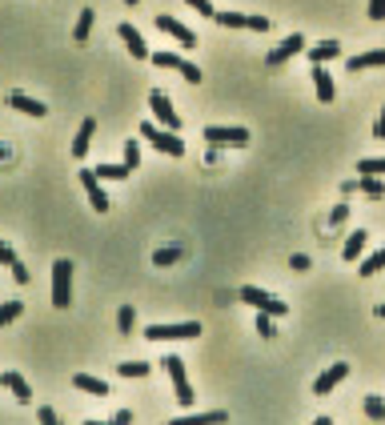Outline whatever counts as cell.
I'll return each instance as SVG.
<instances>
[{
    "label": "cell",
    "instance_id": "6da1fadb",
    "mask_svg": "<svg viewBox=\"0 0 385 425\" xmlns=\"http://www.w3.org/2000/svg\"><path fill=\"white\" fill-rule=\"evenodd\" d=\"M52 305L57 309H69L73 305V261L69 257H57L52 261Z\"/></svg>",
    "mask_w": 385,
    "mask_h": 425
},
{
    "label": "cell",
    "instance_id": "7a4b0ae2",
    "mask_svg": "<svg viewBox=\"0 0 385 425\" xmlns=\"http://www.w3.org/2000/svg\"><path fill=\"white\" fill-rule=\"evenodd\" d=\"M141 137L153 140V145H157V149L165 152V157H185V140L177 137L173 128L157 125V121H145V125H141Z\"/></svg>",
    "mask_w": 385,
    "mask_h": 425
},
{
    "label": "cell",
    "instance_id": "3957f363",
    "mask_svg": "<svg viewBox=\"0 0 385 425\" xmlns=\"http://www.w3.org/2000/svg\"><path fill=\"white\" fill-rule=\"evenodd\" d=\"M205 140H209L213 149H241V145H249V128H241V125H209L205 128Z\"/></svg>",
    "mask_w": 385,
    "mask_h": 425
},
{
    "label": "cell",
    "instance_id": "277c9868",
    "mask_svg": "<svg viewBox=\"0 0 385 425\" xmlns=\"http://www.w3.org/2000/svg\"><path fill=\"white\" fill-rule=\"evenodd\" d=\"M149 341H189V337H201V321H177V325H149L145 329Z\"/></svg>",
    "mask_w": 385,
    "mask_h": 425
},
{
    "label": "cell",
    "instance_id": "5b68a950",
    "mask_svg": "<svg viewBox=\"0 0 385 425\" xmlns=\"http://www.w3.org/2000/svg\"><path fill=\"white\" fill-rule=\"evenodd\" d=\"M241 301H245V305H253L257 313H273V317H285V313H289V301H277L273 293H265V289H257V285H245V289H241Z\"/></svg>",
    "mask_w": 385,
    "mask_h": 425
},
{
    "label": "cell",
    "instance_id": "8992f818",
    "mask_svg": "<svg viewBox=\"0 0 385 425\" xmlns=\"http://www.w3.org/2000/svg\"><path fill=\"white\" fill-rule=\"evenodd\" d=\"M165 369H169V381H173V389H177V401L185 405V409H193V385H189V373H185V361L181 357H165Z\"/></svg>",
    "mask_w": 385,
    "mask_h": 425
},
{
    "label": "cell",
    "instance_id": "52a82bcc",
    "mask_svg": "<svg viewBox=\"0 0 385 425\" xmlns=\"http://www.w3.org/2000/svg\"><path fill=\"white\" fill-rule=\"evenodd\" d=\"M149 109H153V116H157V125H165V128H181V116H177V109H173V100L165 97L161 88H153L149 92Z\"/></svg>",
    "mask_w": 385,
    "mask_h": 425
},
{
    "label": "cell",
    "instance_id": "ba28073f",
    "mask_svg": "<svg viewBox=\"0 0 385 425\" xmlns=\"http://www.w3.org/2000/svg\"><path fill=\"white\" fill-rule=\"evenodd\" d=\"M305 49H309V44H305V37H301V32H293V37H285L273 52H269V56H265V64H269V68H281L285 61H293V56H297V52H305Z\"/></svg>",
    "mask_w": 385,
    "mask_h": 425
},
{
    "label": "cell",
    "instance_id": "9c48e42d",
    "mask_svg": "<svg viewBox=\"0 0 385 425\" xmlns=\"http://www.w3.org/2000/svg\"><path fill=\"white\" fill-rule=\"evenodd\" d=\"M157 28L161 32H169V37L181 44V49H197V32H189L181 20H173V16H165V13H157Z\"/></svg>",
    "mask_w": 385,
    "mask_h": 425
},
{
    "label": "cell",
    "instance_id": "30bf717a",
    "mask_svg": "<svg viewBox=\"0 0 385 425\" xmlns=\"http://www.w3.org/2000/svg\"><path fill=\"white\" fill-rule=\"evenodd\" d=\"M349 369H353V365H345V361L329 365V369H325V373L317 377V381H313V393H317V397H325V393H333V389H337V385H341V381L349 377Z\"/></svg>",
    "mask_w": 385,
    "mask_h": 425
},
{
    "label": "cell",
    "instance_id": "8fae6325",
    "mask_svg": "<svg viewBox=\"0 0 385 425\" xmlns=\"http://www.w3.org/2000/svg\"><path fill=\"white\" fill-rule=\"evenodd\" d=\"M81 185H85L88 205H93V209H97V212H109V197H105V188H100L97 169H81Z\"/></svg>",
    "mask_w": 385,
    "mask_h": 425
},
{
    "label": "cell",
    "instance_id": "7c38bea8",
    "mask_svg": "<svg viewBox=\"0 0 385 425\" xmlns=\"http://www.w3.org/2000/svg\"><path fill=\"white\" fill-rule=\"evenodd\" d=\"M117 37L124 40V44H129V52H133V61H149V44H145V37H141L137 28L129 25V20H124L121 28H117Z\"/></svg>",
    "mask_w": 385,
    "mask_h": 425
},
{
    "label": "cell",
    "instance_id": "4fadbf2b",
    "mask_svg": "<svg viewBox=\"0 0 385 425\" xmlns=\"http://www.w3.org/2000/svg\"><path fill=\"white\" fill-rule=\"evenodd\" d=\"M381 64H385V49H373V52H357V56H349L345 68H349V76H353V73H369V68H381Z\"/></svg>",
    "mask_w": 385,
    "mask_h": 425
},
{
    "label": "cell",
    "instance_id": "5bb4252c",
    "mask_svg": "<svg viewBox=\"0 0 385 425\" xmlns=\"http://www.w3.org/2000/svg\"><path fill=\"white\" fill-rule=\"evenodd\" d=\"M93 133H97V121L88 116V121H81V128H76V137H73V157L76 161H85L88 149H93Z\"/></svg>",
    "mask_w": 385,
    "mask_h": 425
},
{
    "label": "cell",
    "instance_id": "9a60e30c",
    "mask_svg": "<svg viewBox=\"0 0 385 425\" xmlns=\"http://www.w3.org/2000/svg\"><path fill=\"white\" fill-rule=\"evenodd\" d=\"M365 245H369V233H365V229H353L345 237V245H341V257H345V261H361V257H365Z\"/></svg>",
    "mask_w": 385,
    "mask_h": 425
},
{
    "label": "cell",
    "instance_id": "2e32d148",
    "mask_svg": "<svg viewBox=\"0 0 385 425\" xmlns=\"http://www.w3.org/2000/svg\"><path fill=\"white\" fill-rule=\"evenodd\" d=\"M313 88H317V97H321V104H329V100L337 97L333 76L325 73V64H313Z\"/></svg>",
    "mask_w": 385,
    "mask_h": 425
},
{
    "label": "cell",
    "instance_id": "e0dca14e",
    "mask_svg": "<svg viewBox=\"0 0 385 425\" xmlns=\"http://www.w3.org/2000/svg\"><path fill=\"white\" fill-rule=\"evenodd\" d=\"M8 109H16V113H28V116H45V113H49L40 100L25 97V92H8Z\"/></svg>",
    "mask_w": 385,
    "mask_h": 425
},
{
    "label": "cell",
    "instance_id": "ac0fdd59",
    "mask_svg": "<svg viewBox=\"0 0 385 425\" xmlns=\"http://www.w3.org/2000/svg\"><path fill=\"white\" fill-rule=\"evenodd\" d=\"M73 385L81 389V393H93V397H109V381H100V377H93V373H76Z\"/></svg>",
    "mask_w": 385,
    "mask_h": 425
},
{
    "label": "cell",
    "instance_id": "d6986e66",
    "mask_svg": "<svg viewBox=\"0 0 385 425\" xmlns=\"http://www.w3.org/2000/svg\"><path fill=\"white\" fill-rule=\"evenodd\" d=\"M4 389H8L20 405H32V389H28V381L20 373H4Z\"/></svg>",
    "mask_w": 385,
    "mask_h": 425
},
{
    "label": "cell",
    "instance_id": "ffe728a7",
    "mask_svg": "<svg viewBox=\"0 0 385 425\" xmlns=\"http://www.w3.org/2000/svg\"><path fill=\"white\" fill-rule=\"evenodd\" d=\"M305 52H309L313 64H329L333 56H341V44H337V40H321V44H309Z\"/></svg>",
    "mask_w": 385,
    "mask_h": 425
},
{
    "label": "cell",
    "instance_id": "44dd1931",
    "mask_svg": "<svg viewBox=\"0 0 385 425\" xmlns=\"http://www.w3.org/2000/svg\"><path fill=\"white\" fill-rule=\"evenodd\" d=\"M93 20H97V8H81V16H76V28H73V40H76V44H88V37H93Z\"/></svg>",
    "mask_w": 385,
    "mask_h": 425
},
{
    "label": "cell",
    "instance_id": "7402d4cb",
    "mask_svg": "<svg viewBox=\"0 0 385 425\" xmlns=\"http://www.w3.org/2000/svg\"><path fill=\"white\" fill-rule=\"evenodd\" d=\"M381 269H385V249H373L369 257H361V265H357L361 277H373V273H381Z\"/></svg>",
    "mask_w": 385,
    "mask_h": 425
},
{
    "label": "cell",
    "instance_id": "603a6c76",
    "mask_svg": "<svg viewBox=\"0 0 385 425\" xmlns=\"http://www.w3.org/2000/svg\"><path fill=\"white\" fill-rule=\"evenodd\" d=\"M357 173L361 176H385V157H361Z\"/></svg>",
    "mask_w": 385,
    "mask_h": 425
},
{
    "label": "cell",
    "instance_id": "cb8c5ba5",
    "mask_svg": "<svg viewBox=\"0 0 385 425\" xmlns=\"http://www.w3.org/2000/svg\"><path fill=\"white\" fill-rule=\"evenodd\" d=\"M129 173H133V169H129V164H97V176H100V181H124V176H129Z\"/></svg>",
    "mask_w": 385,
    "mask_h": 425
},
{
    "label": "cell",
    "instance_id": "d4e9b609",
    "mask_svg": "<svg viewBox=\"0 0 385 425\" xmlns=\"http://www.w3.org/2000/svg\"><path fill=\"white\" fill-rule=\"evenodd\" d=\"M181 257H185V249H177V245L173 249H157L153 253V265H157V269H169V265H177Z\"/></svg>",
    "mask_w": 385,
    "mask_h": 425
},
{
    "label": "cell",
    "instance_id": "484cf974",
    "mask_svg": "<svg viewBox=\"0 0 385 425\" xmlns=\"http://www.w3.org/2000/svg\"><path fill=\"white\" fill-rule=\"evenodd\" d=\"M117 373H121V377H149L153 365L149 361H121V365H117Z\"/></svg>",
    "mask_w": 385,
    "mask_h": 425
},
{
    "label": "cell",
    "instance_id": "4316f807",
    "mask_svg": "<svg viewBox=\"0 0 385 425\" xmlns=\"http://www.w3.org/2000/svg\"><path fill=\"white\" fill-rule=\"evenodd\" d=\"M357 188H361V193H365L369 200H381V197H385V185L377 181V176H361V181H357Z\"/></svg>",
    "mask_w": 385,
    "mask_h": 425
},
{
    "label": "cell",
    "instance_id": "83f0119b",
    "mask_svg": "<svg viewBox=\"0 0 385 425\" xmlns=\"http://www.w3.org/2000/svg\"><path fill=\"white\" fill-rule=\"evenodd\" d=\"M365 417H369V421H385V397L369 393V397H365Z\"/></svg>",
    "mask_w": 385,
    "mask_h": 425
},
{
    "label": "cell",
    "instance_id": "f1b7e54d",
    "mask_svg": "<svg viewBox=\"0 0 385 425\" xmlns=\"http://www.w3.org/2000/svg\"><path fill=\"white\" fill-rule=\"evenodd\" d=\"M20 313H25V301H4L0 305V325H13Z\"/></svg>",
    "mask_w": 385,
    "mask_h": 425
},
{
    "label": "cell",
    "instance_id": "f546056e",
    "mask_svg": "<svg viewBox=\"0 0 385 425\" xmlns=\"http://www.w3.org/2000/svg\"><path fill=\"white\" fill-rule=\"evenodd\" d=\"M149 61L157 64V68H177V73H181V56H177V52H149Z\"/></svg>",
    "mask_w": 385,
    "mask_h": 425
},
{
    "label": "cell",
    "instance_id": "4dcf8cb0",
    "mask_svg": "<svg viewBox=\"0 0 385 425\" xmlns=\"http://www.w3.org/2000/svg\"><path fill=\"white\" fill-rule=\"evenodd\" d=\"M117 325H121V333H133V329H137V313H133V305H121V313H117Z\"/></svg>",
    "mask_w": 385,
    "mask_h": 425
},
{
    "label": "cell",
    "instance_id": "1f68e13d",
    "mask_svg": "<svg viewBox=\"0 0 385 425\" xmlns=\"http://www.w3.org/2000/svg\"><path fill=\"white\" fill-rule=\"evenodd\" d=\"M213 20L221 28H245V13H213Z\"/></svg>",
    "mask_w": 385,
    "mask_h": 425
},
{
    "label": "cell",
    "instance_id": "d6a6232c",
    "mask_svg": "<svg viewBox=\"0 0 385 425\" xmlns=\"http://www.w3.org/2000/svg\"><path fill=\"white\" fill-rule=\"evenodd\" d=\"M185 421H201V425H213V421H229L225 409H209V413H189Z\"/></svg>",
    "mask_w": 385,
    "mask_h": 425
},
{
    "label": "cell",
    "instance_id": "836d02e7",
    "mask_svg": "<svg viewBox=\"0 0 385 425\" xmlns=\"http://www.w3.org/2000/svg\"><path fill=\"white\" fill-rule=\"evenodd\" d=\"M124 164H129L133 173L141 169V145H137V140H124Z\"/></svg>",
    "mask_w": 385,
    "mask_h": 425
},
{
    "label": "cell",
    "instance_id": "e575fe53",
    "mask_svg": "<svg viewBox=\"0 0 385 425\" xmlns=\"http://www.w3.org/2000/svg\"><path fill=\"white\" fill-rule=\"evenodd\" d=\"M257 333H261V337H277V329H273V313H257Z\"/></svg>",
    "mask_w": 385,
    "mask_h": 425
},
{
    "label": "cell",
    "instance_id": "d590c367",
    "mask_svg": "<svg viewBox=\"0 0 385 425\" xmlns=\"http://www.w3.org/2000/svg\"><path fill=\"white\" fill-rule=\"evenodd\" d=\"M8 269H13V277H16V281H20V285H28V281H32V273H28V265L20 261V257H16V261L8 265Z\"/></svg>",
    "mask_w": 385,
    "mask_h": 425
},
{
    "label": "cell",
    "instance_id": "8d00e7d4",
    "mask_svg": "<svg viewBox=\"0 0 385 425\" xmlns=\"http://www.w3.org/2000/svg\"><path fill=\"white\" fill-rule=\"evenodd\" d=\"M181 76H185V80H189V85H201V68H197V64H181Z\"/></svg>",
    "mask_w": 385,
    "mask_h": 425
},
{
    "label": "cell",
    "instance_id": "74e56055",
    "mask_svg": "<svg viewBox=\"0 0 385 425\" xmlns=\"http://www.w3.org/2000/svg\"><path fill=\"white\" fill-rule=\"evenodd\" d=\"M185 4H189V8H197L201 16H209V20H213V13H217V8H213L209 0H185Z\"/></svg>",
    "mask_w": 385,
    "mask_h": 425
},
{
    "label": "cell",
    "instance_id": "f35d334b",
    "mask_svg": "<svg viewBox=\"0 0 385 425\" xmlns=\"http://www.w3.org/2000/svg\"><path fill=\"white\" fill-rule=\"evenodd\" d=\"M37 421H40V425H57V409L40 405V409H37Z\"/></svg>",
    "mask_w": 385,
    "mask_h": 425
},
{
    "label": "cell",
    "instance_id": "ab89813d",
    "mask_svg": "<svg viewBox=\"0 0 385 425\" xmlns=\"http://www.w3.org/2000/svg\"><path fill=\"white\" fill-rule=\"evenodd\" d=\"M245 28H253V32H265V28H269V20H265V16H245Z\"/></svg>",
    "mask_w": 385,
    "mask_h": 425
},
{
    "label": "cell",
    "instance_id": "60d3db41",
    "mask_svg": "<svg viewBox=\"0 0 385 425\" xmlns=\"http://www.w3.org/2000/svg\"><path fill=\"white\" fill-rule=\"evenodd\" d=\"M369 20H385V0H369Z\"/></svg>",
    "mask_w": 385,
    "mask_h": 425
},
{
    "label": "cell",
    "instance_id": "b9f144b4",
    "mask_svg": "<svg viewBox=\"0 0 385 425\" xmlns=\"http://www.w3.org/2000/svg\"><path fill=\"white\" fill-rule=\"evenodd\" d=\"M13 261H16L13 245H8V241H0V265H13Z\"/></svg>",
    "mask_w": 385,
    "mask_h": 425
},
{
    "label": "cell",
    "instance_id": "7bdbcfd3",
    "mask_svg": "<svg viewBox=\"0 0 385 425\" xmlns=\"http://www.w3.org/2000/svg\"><path fill=\"white\" fill-rule=\"evenodd\" d=\"M289 269H293V273H305V269H309V257H305V253H297V257L289 261Z\"/></svg>",
    "mask_w": 385,
    "mask_h": 425
},
{
    "label": "cell",
    "instance_id": "ee69618b",
    "mask_svg": "<svg viewBox=\"0 0 385 425\" xmlns=\"http://www.w3.org/2000/svg\"><path fill=\"white\" fill-rule=\"evenodd\" d=\"M349 217V205H337L333 212H329V225H341V221H345Z\"/></svg>",
    "mask_w": 385,
    "mask_h": 425
},
{
    "label": "cell",
    "instance_id": "f6af8a7d",
    "mask_svg": "<svg viewBox=\"0 0 385 425\" xmlns=\"http://www.w3.org/2000/svg\"><path fill=\"white\" fill-rule=\"evenodd\" d=\"M112 421H117V425H129V421H133V409H117V413H112Z\"/></svg>",
    "mask_w": 385,
    "mask_h": 425
},
{
    "label": "cell",
    "instance_id": "bcb514c9",
    "mask_svg": "<svg viewBox=\"0 0 385 425\" xmlns=\"http://www.w3.org/2000/svg\"><path fill=\"white\" fill-rule=\"evenodd\" d=\"M373 137L385 140V109H381V116H377V125H373Z\"/></svg>",
    "mask_w": 385,
    "mask_h": 425
},
{
    "label": "cell",
    "instance_id": "7dc6e473",
    "mask_svg": "<svg viewBox=\"0 0 385 425\" xmlns=\"http://www.w3.org/2000/svg\"><path fill=\"white\" fill-rule=\"evenodd\" d=\"M373 313H377V317H381V321H385V301H381V305H377V309H373Z\"/></svg>",
    "mask_w": 385,
    "mask_h": 425
},
{
    "label": "cell",
    "instance_id": "c3c4849f",
    "mask_svg": "<svg viewBox=\"0 0 385 425\" xmlns=\"http://www.w3.org/2000/svg\"><path fill=\"white\" fill-rule=\"evenodd\" d=\"M124 4H137V0H124Z\"/></svg>",
    "mask_w": 385,
    "mask_h": 425
},
{
    "label": "cell",
    "instance_id": "681fc988",
    "mask_svg": "<svg viewBox=\"0 0 385 425\" xmlns=\"http://www.w3.org/2000/svg\"><path fill=\"white\" fill-rule=\"evenodd\" d=\"M0 385H4V373H0Z\"/></svg>",
    "mask_w": 385,
    "mask_h": 425
}]
</instances>
